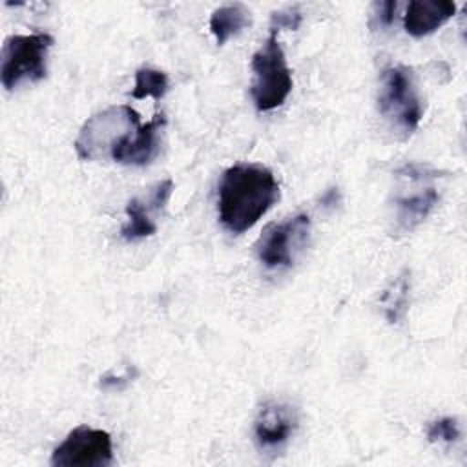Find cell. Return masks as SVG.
Segmentation results:
<instances>
[{"instance_id": "cell-9", "label": "cell", "mask_w": 467, "mask_h": 467, "mask_svg": "<svg viewBox=\"0 0 467 467\" xmlns=\"http://www.w3.org/2000/svg\"><path fill=\"white\" fill-rule=\"evenodd\" d=\"M166 124L162 113H157L146 124H140L133 133L124 137L109 153L115 162L128 166H146L159 151V131Z\"/></svg>"}, {"instance_id": "cell-7", "label": "cell", "mask_w": 467, "mask_h": 467, "mask_svg": "<svg viewBox=\"0 0 467 467\" xmlns=\"http://www.w3.org/2000/svg\"><path fill=\"white\" fill-rule=\"evenodd\" d=\"M113 463L109 432L88 425L75 427L51 454L55 467H108Z\"/></svg>"}, {"instance_id": "cell-4", "label": "cell", "mask_w": 467, "mask_h": 467, "mask_svg": "<svg viewBox=\"0 0 467 467\" xmlns=\"http://www.w3.org/2000/svg\"><path fill=\"white\" fill-rule=\"evenodd\" d=\"M139 126L140 115L131 106H109L82 124L75 139V151L82 161L109 157L111 150Z\"/></svg>"}, {"instance_id": "cell-2", "label": "cell", "mask_w": 467, "mask_h": 467, "mask_svg": "<svg viewBox=\"0 0 467 467\" xmlns=\"http://www.w3.org/2000/svg\"><path fill=\"white\" fill-rule=\"evenodd\" d=\"M250 67L254 73L250 95L257 111H272L283 106L292 91L294 80L275 29L270 31L265 44L254 53Z\"/></svg>"}, {"instance_id": "cell-10", "label": "cell", "mask_w": 467, "mask_h": 467, "mask_svg": "<svg viewBox=\"0 0 467 467\" xmlns=\"http://www.w3.org/2000/svg\"><path fill=\"white\" fill-rule=\"evenodd\" d=\"M173 190V181L164 179L161 181L155 190L151 192L150 202H142L140 199H131L126 204V223L120 228V235L126 241H139L151 237L157 232V224L151 217L153 210H161Z\"/></svg>"}, {"instance_id": "cell-15", "label": "cell", "mask_w": 467, "mask_h": 467, "mask_svg": "<svg viewBox=\"0 0 467 467\" xmlns=\"http://www.w3.org/2000/svg\"><path fill=\"white\" fill-rule=\"evenodd\" d=\"M168 89H170V80L164 71L153 69V67H140L135 73L131 97L139 100L146 97H153L155 100H161Z\"/></svg>"}, {"instance_id": "cell-13", "label": "cell", "mask_w": 467, "mask_h": 467, "mask_svg": "<svg viewBox=\"0 0 467 467\" xmlns=\"http://www.w3.org/2000/svg\"><path fill=\"white\" fill-rule=\"evenodd\" d=\"M250 24V11L243 4H228L217 7L210 16V31L219 46L239 35Z\"/></svg>"}, {"instance_id": "cell-5", "label": "cell", "mask_w": 467, "mask_h": 467, "mask_svg": "<svg viewBox=\"0 0 467 467\" xmlns=\"http://www.w3.org/2000/svg\"><path fill=\"white\" fill-rule=\"evenodd\" d=\"M378 109L405 135L416 131L423 117V104L410 67L390 66L383 71Z\"/></svg>"}, {"instance_id": "cell-14", "label": "cell", "mask_w": 467, "mask_h": 467, "mask_svg": "<svg viewBox=\"0 0 467 467\" xmlns=\"http://www.w3.org/2000/svg\"><path fill=\"white\" fill-rule=\"evenodd\" d=\"M409 288H410L409 274L403 272L390 283V286L381 296L383 314L389 323H398L403 317L407 310V301H409Z\"/></svg>"}, {"instance_id": "cell-12", "label": "cell", "mask_w": 467, "mask_h": 467, "mask_svg": "<svg viewBox=\"0 0 467 467\" xmlns=\"http://www.w3.org/2000/svg\"><path fill=\"white\" fill-rule=\"evenodd\" d=\"M438 192L429 186L425 190H420L410 195L396 197L394 208H396V230L401 234L412 232L418 224H421L429 213L438 204Z\"/></svg>"}, {"instance_id": "cell-16", "label": "cell", "mask_w": 467, "mask_h": 467, "mask_svg": "<svg viewBox=\"0 0 467 467\" xmlns=\"http://www.w3.org/2000/svg\"><path fill=\"white\" fill-rule=\"evenodd\" d=\"M460 438V427L456 418L445 416L427 425V440L432 443H454Z\"/></svg>"}, {"instance_id": "cell-8", "label": "cell", "mask_w": 467, "mask_h": 467, "mask_svg": "<svg viewBox=\"0 0 467 467\" xmlns=\"http://www.w3.org/2000/svg\"><path fill=\"white\" fill-rule=\"evenodd\" d=\"M297 427L296 410L279 401L265 403L254 420V438L261 451L281 449Z\"/></svg>"}, {"instance_id": "cell-11", "label": "cell", "mask_w": 467, "mask_h": 467, "mask_svg": "<svg viewBox=\"0 0 467 467\" xmlns=\"http://www.w3.org/2000/svg\"><path fill=\"white\" fill-rule=\"evenodd\" d=\"M456 15V4L449 0H412L407 5L403 15V27L405 31L414 36L421 38L443 24H447Z\"/></svg>"}, {"instance_id": "cell-18", "label": "cell", "mask_w": 467, "mask_h": 467, "mask_svg": "<svg viewBox=\"0 0 467 467\" xmlns=\"http://www.w3.org/2000/svg\"><path fill=\"white\" fill-rule=\"evenodd\" d=\"M378 9V20L381 26H390L394 22V13L398 9V2H381L376 4Z\"/></svg>"}, {"instance_id": "cell-6", "label": "cell", "mask_w": 467, "mask_h": 467, "mask_svg": "<svg viewBox=\"0 0 467 467\" xmlns=\"http://www.w3.org/2000/svg\"><path fill=\"white\" fill-rule=\"evenodd\" d=\"M310 234L308 213H296L281 223L270 224L257 241L259 261L272 270L290 268L294 257L303 250Z\"/></svg>"}, {"instance_id": "cell-17", "label": "cell", "mask_w": 467, "mask_h": 467, "mask_svg": "<svg viewBox=\"0 0 467 467\" xmlns=\"http://www.w3.org/2000/svg\"><path fill=\"white\" fill-rule=\"evenodd\" d=\"M274 20V26L272 29H281V27H286V29H296L299 24H301V15L299 11L294 7V9H286V11H279L272 16Z\"/></svg>"}, {"instance_id": "cell-1", "label": "cell", "mask_w": 467, "mask_h": 467, "mask_svg": "<svg viewBox=\"0 0 467 467\" xmlns=\"http://www.w3.org/2000/svg\"><path fill=\"white\" fill-rule=\"evenodd\" d=\"M279 201V182L263 164L239 162L224 170L217 190L219 221L230 234L250 230Z\"/></svg>"}, {"instance_id": "cell-3", "label": "cell", "mask_w": 467, "mask_h": 467, "mask_svg": "<svg viewBox=\"0 0 467 467\" xmlns=\"http://www.w3.org/2000/svg\"><path fill=\"white\" fill-rule=\"evenodd\" d=\"M49 33L11 35L2 44L0 80L5 89L26 82H40L47 75V53L53 46Z\"/></svg>"}]
</instances>
